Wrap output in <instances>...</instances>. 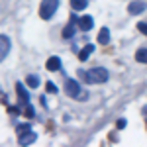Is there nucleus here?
Masks as SVG:
<instances>
[{
	"label": "nucleus",
	"instance_id": "1",
	"mask_svg": "<svg viewBox=\"0 0 147 147\" xmlns=\"http://www.w3.org/2000/svg\"><path fill=\"white\" fill-rule=\"evenodd\" d=\"M57 8H59V0H43L41 6H39V16H41V20L53 18V14L57 12Z\"/></svg>",
	"mask_w": 147,
	"mask_h": 147
},
{
	"label": "nucleus",
	"instance_id": "2",
	"mask_svg": "<svg viewBox=\"0 0 147 147\" xmlns=\"http://www.w3.org/2000/svg\"><path fill=\"white\" fill-rule=\"evenodd\" d=\"M88 77H90V82L92 84H102L108 80V71L102 67H94L88 71Z\"/></svg>",
	"mask_w": 147,
	"mask_h": 147
},
{
	"label": "nucleus",
	"instance_id": "3",
	"mask_svg": "<svg viewBox=\"0 0 147 147\" xmlns=\"http://www.w3.org/2000/svg\"><path fill=\"white\" fill-rule=\"evenodd\" d=\"M65 92H67L69 98H77L80 92H82L80 82L79 80H73V79H67V82H65Z\"/></svg>",
	"mask_w": 147,
	"mask_h": 147
},
{
	"label": "nucleus",
	"instance_id": "4",
	"mask_svg": "<svg viewBox=\"0 0 147 147\" xmlns=\"http://www.w3.org/2000/svg\"><path fill=\"white\" fill-rule=\"evenodd\" d=\"M10 47H12V41L8 35H0V63L8 57V53H10Z\"/></svg>",
	"mask_w": 147,
	"mask_h": 147
},
{
	"label": "nucleus",
	"instance_id": "5",
	"mask_svg": "<svg viewBox=\"0 0 147 147\" xmlns=\"http://www.w3.org/2000/svg\"><path fill=\"white\" fill-rule=\"evenodd\" d=\"M16 92H18L20 102H22L24 106H26V104H30V94H28V90H26V88H24L22 82H16Z\"/></svg>",
	"mask_w": 147,
	"mask_h": 147
},
{
	"label": "nucleus",
	"instance_id": "6",
	"mask_svg": "<svg viewBox=\"0 0 147 147\" xmlns=\"http://www.w3.org/2000/svg\"><path fill=\"white\" fill-rule=\"evenodd\" d=\"M92 26H94L92 16H82V18H79V28L82 30V32H90Z\"/></svg>",
	"mask_w": 147,
	"mask_h": 147
},
{
	"label": "nucleus",
	"instance_id": "7",
	"mask_svg": "<svg viewBox=\"0 0 147 147\" xmlns=\"http://www.w3.org/2000/svg\"><path fill=\"white\" fill-rule=\"evenodd\" d=\"M147 6L145 4H143V2H139V0H137V2H131V4H129V6H127V12H129V14H131V16H137V14H141V12L145 10Z\"/></svg>",
	"mask_w": 147,
	"mask_h": 147
},
{
	"label": "nucleus",
	"instance_id": "8",
	"mask_svg": "<svg viewBox=\"0 0 147 147\" xmlns=\"http://www.w3.org/2000/svg\"><path fill=\"white\" fill-rule=\"evenodd\" d=\"M77 22H79V18H77V16H73V18H71V22H69V26L63 30V37H65V39H69V37H73V35H75V24H77Z\"/></svg>",
	"mask_w": 147,
	"mask_h": 147
},
{
	"label": "nucleus",
	"instance_id": "9",
	"mask_svg": "<svg viewBox=\"0 0 147 147\" xmlns=\"http://www.w3.org/2000/svg\"><path fill=\"white\" fill-rule=\"evenodd\" d=\"M37 136H35L34 131H28V134H22V136H18V141H20V145H30V143H34Z\"/></svg>",
	"mask_w": 147,
	"mask_h": 147
},
{
	"label": "nucleus",
	"instance_id": "10",
	"mask_svg": "<svg viewBox=\"0 0 147 147\" xmlns=\"http://www.w3.org/2000/svg\"><path fill=\"white\" fill-rule=\"evenodd\" d=\"M98 43L100 45H108L110 43V30L108 28H102L100 34H98Z\"/></svg>",
	"mask_w": 147,
	"mask_h": 147
},
{
	"label": "nucleus",
	"instance_id": "11",
	"mask_svg": "<svg viewBox=\"0 0 147 147\" xmlns=\"http://www.w3.org/2000/svg\"><path fill=\"white\" fill-rule=\"evenodd\" d=\"M45 67H47V71H59L61 69V59L59 57H49Z\"/></svg>",
	"mask_w": 147,
	"mask_h": 147
},
{
	"label": "nucleus",
	"instance_id": "12",
	"mask_svg": "<svg viewBox=\"0 0 147 147\" xmlns=\"http://www.w3.org/2000/svg\"><path fill=\"white\" fill-rule=\"evenodd\" d=\"M88 6V0H71V8L75 12H79V10H84Z\"/></svg>",
	"mask_w": 147,
	"mask_h": 147
},
{
	"label": "nucleus",
	"instance_id": "13",
	"mask_svg": "<svg viewBox=\"0 0 147 147\" xmlns=\"http://www.w3.org/2000/svg\"><path fill=\"white\" fill-rule=\"evenodd\" d=\"M26 82H28V86H30V88H37L41 80H39L37 75H28V77H26Z\"/></svg>",
	"mask_w": 147,
	"mask_h": 147
},
{
	"label": "nucleus",
	"instance_id": "14",
	"mask_svg": "<svg viewBox=\"0 0 147 147\" xmlns=\"http://www.w3.org/2000/svg\"><path fill=\"white\" fill-rule=\"evenodd\" d=\"M94 51V45H86L84 49H80V53H79V59L80 61H86L88 57H90V53Z\"/></svg>",
	"mask_w": 147,
	"mask_h": 147
},
{
	"label": "nucleus",
	"instance_id": "15",
	"mask_svg": "<svg viewBox=\"0 0 147 147\" xmlns=\"http://www.w3.org/2000/svg\"><path fill=\"white\" fill-rule=\"evenodd\" d=\"M136 61H139V63H145L147 65V49H139L136 53Z\"/></svg>",
	"mask_w": 147,
	"mask_h": 147
},
{
	"label": "nucleus",
	"instance_id": "16",
	"mask_svg": "<svg viewBox=\"0 0 147 147\" xmlns=\"http://www.w3.org/2000/svg\"><path fill=\"white\" fill-rule=\"evenodd\" d=\"M28 131H32V125H30V124L18 125V136H22V134H28Z\"/></svg>",
	"mask_w": 147,
	"mask_h": 147
},
{
	"label": "nucleus",
	"instance_id": "17",
	"mask_svg": "<svg viewBox=\"0 0 147 147\" xmlns=\"http://www.w3.org/2000/svg\"><path fill=\"white\" fill-rule=\"evenodd\" d=\"M79 79L82 80V82H90V77H88V73H86V71H82V69H79Z\"/></svg>",
	"mask_w": 147,
	"mask_h": 147
},
{
	"label": "nucleus",
	"instance_id": "18",
	"mask_svg": "<svg viewBox=\"0 0 147 147\" xmlns=\"http://www.w3.org/2000/svg\"><path fill=\"white\" fill-rule=\"evenodd\" d=\"M24 112H26V116H28V118H34V116H35L34 106H30V104H26V110H24Z\"/></svg>",
	"mask_w": 147,
	"mask_h": 147
},
{
	"label": "nucleus",
	"instance_id": "19",
	"mask_svg": "<svg viewBox=\"0 0 147 147\" xmlns=\"http://www.w3.org/2000/svg\"><path fill=\"white\" fill-rule=\"evenodd\" d=\"M45 88H47V92H49V94H55V92H57V86L53 84V82H47Z\"/></svg>",
	"mask_w": 147,
	"mask_h": 147
},
{
	"label": "nucleus",
	"instance_id": "20",
	"mask_svg": "<svg viewBox=\"0 0 147 147\" xmlns=\"http://www.w3.org/2000/svg\"><path fill=\"white\" fill-rule=\"evenodd\" d=\"M137 30H139L141 34L147 35V24H145V22H139V24H137Z\"/></svg>",
	"mask_w": 147,
	"mask_h": 147
},
{
	"label": "nucleus",
	"instance_id": "21",
	"mask_svg": "<svg viewBox=\"0 0 147 147\" xmlns=\"http://www.w3.org/2000/svg\"><path fill=\"white\" fill-rule=\"evenodd\" d=\"M118 127H120V129L125 127V120H118Z\"/></svg>",
	"mask_w": 147,
	"mask_h": 147
},
{
	"label": "nucleus",
	"instance_id": "22",
	"mask_svg": "<svg viewBox=\"0 0 147 147\" xmlns=\"http://www.w3.org/2000/svg\"><path fill=\"white\" fill-rule=\"evenodd\" d=\"M143 116H145V118H147V106H145V108H143Z\"/></svg>",
	"mask_w": 147,
	"mask_h": 147
}]
</instances>
